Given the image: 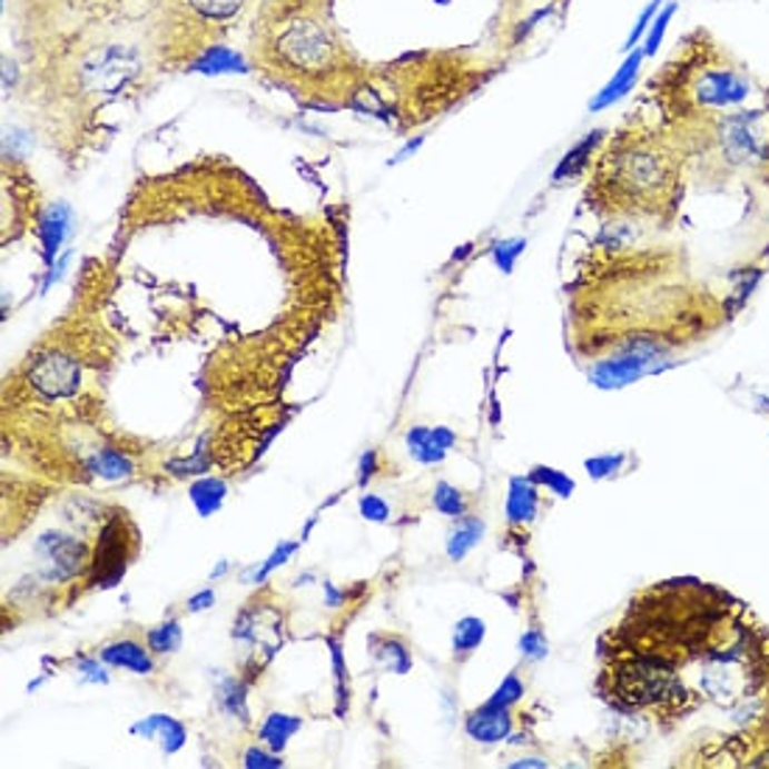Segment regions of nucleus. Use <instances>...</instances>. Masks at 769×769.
<instances>
[{"label": "nucleus", "mask_w": 769, "mask_h": 769, "mask_svg": "<svg viewBox=\"0 0 769 769\" xmlns=\"http://www.w3.org/2000/svg\"><path fill=\"white\" fill-rule=\"evenodd\" d=\"M336 0H260L249 62L272 85L319 107L353 103L367 90V65L347 46Z\"/></svg>", "instance_id": "1"}, {"label": "nucleus", "mask_w": 769, "mask_h": 769, "mask_svg": "<svg viewBox=\"0 0 769 769\" xmlns=\"http://www.w3.org/2000/svg\"><path fill=\"white\" fill-rule=\"evenodd\" d=\"M253 0H157L146 26V51L160 68L205 57L244 18Z\"/></svg>", "instance_id": "2"}, {"label": "nucleus", "mask_w": 769, "mask_h": 769, "mask_svg": "<svg viewBox=\"0 0 769 769\" xmlns=\"http://www.w3.org/2000/svg\"><path fill=\"white\" fill-rule=\"evenodd\" d=\"M599 185L615 205L654 207L672 190L674 160L658 140L621 138L604 155Z\"/></svg>", "instance_id": "3"}, {"label": "nucleus", "mask_w": 769, "mask_h": 769, "mask_svg": "<svg viewBox=\"0 0 769 769\" xmlns=\"http://www.w3.org/2000/svg\"><path fill=\"white\" fill-rule=\"evenodd\" d=\"M669 356V347L661 336L654 334H632L619 345V351L610 358L593 367L591 381L604 390H615V386H627L638 381L641 375L658 369V362Z\"/></svg>", "instance_id": "4"}, {"label": "nucleus", "mask_w": 769, "mask_h": 769, "mask_svg": "<svg viewBox=\"0 0 769 769\" xmlns=\"http://www.w3.org/2000/svg\"><path fill=\"white\" fill-rule=\"evenodd\" d=\"M683 92H689L694 109L724 112V109L745 103L750 98L752 85L745 70L733 68V65H706V68H697L689 76V85H686Z\"/></svg>", "instance_id": "5"}, {"label": "nucleus", "mask_w": 769, "mask_h": 769, "mask_svg": "<svg viewBox=\"0 0 769 769\" xmlns=\"http://www.w3.org/2000/svg\"><path fill=\"white\" fill-rule=\"evenodd\" d=\"M81 381V367L70 353L65 351H51L37 356V362L29 369V384L40 392L48 401H57V397H70L76 395Z\"/></svg>", "instance_id": "6"}, {"label": "nucleus", "mask_w": 769, "mask_h": 769, "mask_svg": "<svg viewBox=\"0 0 769 769\" xmlns=\"http://www.w3.org/2000/svg\"><path fill=\"white\" fill-rule=\"evenodd\" d=\"M37 552L46 560V574L51 576V580H70V576L79 574L87 563L85 545L76 538H68V534L59 532L42 534L40 543H37Z\"/></svg>", "instance_id": "7"}, {"label": "nucleus", "mask_w": 769, "mask_h": 769, "mask_svg": "<svg viewBox=\"0 0 769 769\" xmlns=\"http://www.w3.org/2000/svg\"><path fill=\"white\" fill-rule=\"evenodd\" d=\"M92 569H96V582L101 588L116 585L124 576V571H127V543H124V532L118 521L103 526L101 540H98L96 549V560H92Z\"/></svg>", "instance_id": "8"}, {"label": "nucleus", "mask_w": 769, "mask_h": 769, "mask_svg": "<svg viewBox=\"0 0 769 769\" xmlns=\"http://www.w3.org/2000/svg\"><path fill=\"white\" fill-rule=\"evenodd\" d=\"M643 48L638 46L635 51H630L627 53V59L624 62L619 65V70L613 73V79L608 81V85L602 87V90L593 96V101H591V112H602V109H610L613 103H619L621 98L624 96H630V90L635 87V81H638V73H641V62H643Z\"/></svg>", "instance_id": "9"}, {"label": "nucleus", "mask_w": 769, "mask_h": 769, "mask_svg": "<svg viewBox=\"0 0 769 769\" xmlns=\"http://www.w3.org/2000/svg\"><path fill=\"white\" fill-rule=\"evenodd\" d=\"M406 443L414 460L423 462V465H436V462L445 460L448 448H454L456 434L454 431L443 428V425H440V428L417 425V428H412L406 434Z\"/></svg>", "instance_id": "10"}, {"label": "nucleus", "mask_w": 769, "mask_h": 769, "mask_svg": "<svg viewBox=\"0 0 769 769\" xmlns=\"http://www.w3.org/2000/svg\"><path fill=\"white\" fill-rule=\"evenodd\" d=\"M465 730L471 739L482 741V745H493V741L506 739L512 733V717L510 708L493 706V702H484L479 711H473L467 717Z\"/></svg>", "instance_id": "11"}, {"label": "nucleus", "mask_w": 769, "mask_h": 769, "mask_svg": "<svg viewBox=\"0 0 769 769\" xmlns=\"http://www.w3.org/2000/svg\"><path fill=\"white\" fill-rule=\"evenodd\" d=\"M101 661L116 669H127L132 674H151L155 672V661H151L149 649L140 647L138 641H116L101 649Z\"/></svg>", "instance_id": "12"}, {"label": "nucleus", "mask_w": 769, "mask_h": 769, "mask_svg": "<svg viewBox=\"0 0 769 769\" xmlns=\"http://www.w3.org/2000/svg\"><path fill=\"white\" fill-rule=\"evenodd\" d=\"M538 515V484L532 479H512L510 495H506V517L515 526L532 523Z\"/></svg>", "instance_id": "13"}, {"label": "nucleus", "mask_w": 769, "mask_h": 769, "mask_svg": "<svg viewBox=\"0 0 769 769\" xmlns=\"http://www.w3.org/2000/svg\"><path fill=\"white\" fill-rule=\"evenodd\" d=\"M132 733L146 736V739H157L162 745L166 752H177L179 747L185 745V728L171 717H162V713H155V717L144 719L132 728Z\"/></svg>", "instance_id": "14"}, {"label": "nucleus", "mask_w": 769, "mask_h": 769, "mask_svg": "<svg viewBox=\"0 0 769 769\" xmlns=\"http://www.w3.org/2000/svg\"><path fill=\"white\" fill-rule=\"evenodd\" d=\"M482 534H484V523L479 521V517H460L456 521V526L451 529L448 534V558L451 560H465L467 552H473L479 543H482Z\"/></svg>", "instance_id": "15"}, {"label": "nucleus", "mask_w": 769, "mask_h": 769, "mask_svg": "<svg viewBox=\"0 0 769 769\" xmlns=\"http://www.w3.org/2000/svg\"><path fill=\"white\" fill-rule=\"evenodd\" d=\"M602 135L604 132H593V135H588L585 140H580V144H576L574 149H571L569 155L560 160L558 171H554V179H558V183H563V179H571V177H576L580 171H585V166L591 162V155L597 151V146L602 144Z\"/></svg>", "instance_id": "16"}, {"label": "nucleus", "mask_w": 769, "mask_h": 769, "mask_svg": "<svg viewBox=\"0 0 769 769\" xmlns=\"http://www.w3.org/2000/svg\"><path fill=\"white\" fill-rule=\"evenodd\" d=\"M299 724L303 722H299L297 717H288V713H272V717L264 722V728H260V739H264V745L269 747V750L280 752L283 747L288 745V739L297 733Z\"/></svg>", "instance_id": "17"}, {"label": "nucleus", "mask_w": 769, "mask_h": 769, "mask_svg": "<svg viewBox=\"0 0 769 769\" xmlns=\"http://www.w3.org/2000/svg\"><path fill=\"white\" fill-rule=\"evenodd\" d=\"M227 499V484L218 482V479H201L190 487V501L199 510L201 517H210L218 506L225 504Z\"/></svg>", "instance_id": "18"}, {"label": "nucleus", "mask_w": 769, "mask_h": 769, "mask_svg": "<svg viewBox=\"0 0 769 769\" xmlns=\"http://www.w3.org/2000/svg\"><path fill=\"white\" fill-rule=\"evenodd\" d=\"M92 473H98L101 479H109V482H118V479L132 476V462L116 448H101L90 462Z\"/></svg>", "instance_id": "19"}, {"label": "nucleus", "mask_w": 769, "mask_h": 769, "mask_svg": "<svg viewBox=\"0 0 769 769\" xmlns=\"http://www.w3.org/2000/svg\"><path fill=\"white\" fill-rule=\"evenodd\" d=\"M484 632H487V627H484V621L476 619V615H467V619L456 621L454 652L456 654H471L473 649H479V643L484 641Z\"/></svg>", "instance_id": "20"}, {"label": "nucleus", "mask_w": 769, "mask_h": 769, "mask_svg": "<svg viewBox=\"0 0 769 769\" xmlns=\"http://www.w3.org/2000/svg\"><path fill=\"white\" fill-rule=\"evenodd\" d=\"M373 652L381 663H384L390 672L395 674H406L412 669V654L403 649V643L397 641H381V638H373Z\"/></svg>", "instance_id": "21"}, {"label": "nucleus", "mask_w": 769, "mask_h": 769, "mask_svg": "<svg viewBox=\"0 0 769 769\" xmlns=\"http://www.w3.org/2000/svg\"><path fill=\"white\" fill-rule=\"evenodd\" d=\"M42 241H46V253L48 258L51 255H57L59 244H62L65 233H68V210L65 207H53V210H48V216L42 218Z\"/></svg>", "instance_id": "22"}, {"label": "nucleus", "mask_w": 769, "mask_h": 769, "mask_svg": "<svg viewBox=\"0 0 769 769\" xmlns=\"http://www.w3.org/2000/svg\"><path fill=\"white\" fill-rule=\"evenodd\" d=\"M434 506H436V512H440V515L456 517V521L467 515L465 495H462L456 487H451L448 482H440L434 487Z\"/></svg>", "instance_id": "23"}, {"label": "nucleus", "mask_w": 769, "mask_h": 769, "mask_svg": "<svg viewBox=\"0 0 769 769\" xmlns=\"http://www.w3.org/2000/svg\"><path fill=\"white\" fill-rule=\"evenodd\" d=\"M674 12H678V3H667V7H661V12H658V18L652 20V26H649L647 37H643V42H641L643 57H654L658 48L663 46V37H667L669 26H672Z\"/></svg>", "instance_id": "24"}, {"label": "nucleus", "mask_w": 769, "mask_h": 769, "mask_svg": "<svg viewBox=\"0 0 769 769\" xmlns=\"http://www.w3.org/2000/svg\"><path fill=\"white\" fill-rule=\"evenodd\" d=\"M529 479H532L538 487H545V490H552L554 495H560V499H569L571 493H574V479H569L565 473H560V471H554V467H543V465H538L534 467L532 473H529Z\"/></svg>", "instance_id": "25"}, {"label": "nucleus", "mask_w": 769, "mask_h": 769, "mask_svg": "<svg viewBox=\"0 0 769 769\" xmlns=\"http://www.w3.org/2000/svg\"><path fill=\"white\" fill-rule=\"evenodd\" d=\"M146 641H149L151 652L171 654V652H177L179 643H183V627H179V621H166V624L155 627Z\"/></svg>", "instance_id": "26"}, {"label": "nucleus", "mask_w": 769, "mask_h": 769, "mask_svg": "<svg viewBox=\"0 0 769 769\" xmlns=\"http://www.w3.org/2000/svg\"><path fill=\"white\" fill-rule=\"evenodd\" d=\"M661 7H663V0H652L647 9L641 12V18L635 20V26H632V31L627 34V42H624V48L627 51H635L638 46L643 42V37H647V31H649V26H652V20L658 18V12H661Z\"/></svg>", "instance_id": "27"}, {"label": "nucleus", "mask_w": 769, "mask_h": 769, "mask_svg": "<svg viewBox=\"0 0 769 769\" xmlns=\"http://www.w3.org/2000/svg\"><path fill=\"white\" fill-rule=\"evenodd\" d=\"M244 686L238 683V680H227L225 689H221V702H225V708L230 713H236L238 719H247V706H244V700H247V694H244Z\"/></svg>", "instance_id": "28"}, {"label": "nucleus", "mask_w": 769, "mask_h": 769, "mask_svg": "<svg viewBox=\"0 0 769 769\" xmlns=\"http://www.w3.org/2000/svg\"><path fill=\"white\" fill-rule=\"evenodd\" d=\"M523 249H526V241H521V238H515V241L495 244L493 258H495V264H499V269L512 272V266H515V258L523 253Z\"/></svg>", "instance_id": "29"}, {"label": "nucleus", "mask_w": 769, "mask_h": 769, "mask_svg": "<svg viewBox=\"0 0 769 769\" xmlns=\"http://www.w3.org/2000/svg\"><path fill=\"white\" fill-rule=\"evenodd\" d=\"M523 697V686H521V680L515 678V674H510V678L504 680V683L499 686V691H495L493 697H490L487 702H493V706H504V708H510V706H515L517 700Z\"/></svg>", "instance_id": "30"}, {"label": "nucleus", "mask_w": 769, "mask_h": 769, "mask_svg": "<svg viewBox=\"0 0 769 769\" xmlns=\"http://www.w3.org/2000/svg\"><path fill=\"white\" fill-rule=\"evenodd\" d=\"M624 465V454H608V456H597V460H588L585 467L588 473H591L593 479H604V476H613L619 467Z\"/></svg>", "instance_id": "31"}, {"label": "nucleus", "mask_w": 769, "mask_h": 769, "mask_svg": "<svg viewBox=\"0 0 769 769\" xmlns=\"http://www.w3.org/2000/svg\"><path fill=\"white\" fill-rule=\"evenodd\" d=\"M358 510H362V517H367V521L373 523H384L386 517H390V506H386V501H381L378 495H362Z\"/></svg>", "instance_id": "32"}, {"label": "nucleus", "mask_w": 769, "mask_h": 769, "mask_svg": "<svg viewBox=\"0 0 769 769\" xmlns=\"http://www.w3.org/2000/svg\"><path fill=\"white\" fill-rule=\"evenodd\" d=\"M521 652L526 654V658H532V661H540V658H545V652H549V643H545V638L540 635L538 630H529L526 635L521 638Z\"/></svg>", "instance_id": "33"}, {"label": "nucleus", "mask_w": 769, "mask_h": 769, "mask_svg": "<svg viewBox=\"0 0 769 769\" xmlns=\"http://www.w3.org/2000/svg\"><path fill=\"white\" fill-rule=\"evenodd\" d=\"M244 767H249V769H277V767H283V761L275 756V750H272V752L247 750V756H244Z\"/></svg>", "instance_id": "34"}, {"label": "nucleus", "mask_w": 769, "mask_h": 769, "mask_svg": "<svg viewBox=\"0 0 769 769\" xmlns=\"http://www.w3.org/2000/svg\"><path fill=\"white\" fill-rule=\"evenodd\" d=\"M294 552H297V543H283L280 549H277V552L272 554V558H269V563H266L264 569H260L258 574H255V582H264L266 576H269L272 571L277 569V565H283V563H286V558H292Z\"/></svg>", "instance_id": "35"}, {"label": "nucleus", "mask_w": 769, "mask_h": 769, "mask_svg": "<svg viewBox=\"0 0 769 769\" xmlns=\"http://www.w3.org/2000/svg\"><path fill=\"white\" fill-rule=\"evenodd\" d=\"M79 669H81V672H85L87 680H98V683H107V674H103V669L98 667L96 661H90V658H81Z\"/></svg>", "instance_id": "36"}, {"label": "nucleus", "mask_w": 769, "mask_h": 769, "mask_svg": "<svg viewBox=\"0 0 769 769\" xmlns=\"http://www.w3.org/2000/svg\"><path fill=\"white\" fill-rule=\"evenodd\" d=\"M213 602H216V597H213V591H201V593H196V597H190L188 610H190V613H201V610L210 608Z\"/></svg>", "instance_id": "37"}, {"label": "nucleus", "mask_w": 769, "mask_h": 769, "mask_svg": "<svg viewBox=\"0 0 769 769\" xmlns=\"http://www.w3.org/2000/svg\"><path fill=\"white\" fill-rule=\"evenodd\" d=\"M373 467H375V451H369V454L362 460V484L367 482L369 476H373V473H375Z\"/></svg>", "instance_id": "38"}, {"label": "nucleus", "mask_w": 769, "mask_h": 769, "mask_svg": "<svg viewBox=\"0 0 769 769\" xmlns=\"http://www.w3.org/2000/svg\"><path fill=\"white\" fill-rule=\"evenodd\" d=\"M510 767H545V761H540V758H521V761H512Z\"/></svg>", "instance_id": "39"}]
</instances>
